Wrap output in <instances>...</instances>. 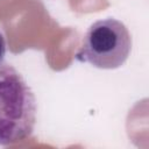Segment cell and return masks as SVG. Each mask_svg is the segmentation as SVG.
I'll return each mask as SVG.
<instances>
[{
    "mask_svg": "<svg viewBox=\"0 0 149 149\" xmlns=\"http://www.w3.org/2000/svg\"><path fill=\"white\" fill-rule=\"evenodd\" d=\"M36 121V101L30 87L10 64H0V146L29 137Z\"/></svg>",
    "mask_w": 149,
    "mask_h": 149,
    "instance_id": "obj_1",
    "label": "cell"
},
{
    "mask_svg": "<svg viewBox=\"0 0 149 149\" xmlns=\"http://www.w3.org/2000/svg\"><path fill=\"white\" fill-rule=\"evenodd\" d=\"M132 50V37L127 27L119 20H99L87 29L76 58L98 69L120 68Z\"/></svg>",
    "mask_w": 149,
    "mask_h": 149,
    "instance_id": "obj_2",
    "label": "cell"
},
{
    "mask_svg": "<svg viewBox=\"0 0 149 149\" xmlns=\"http://www.w3.org/2000/svg\"><path fill=\"white\" fill-rule=\"evenodd\" d=\"M5 54H6V42H5L2 34L0 33V64H2V62H3Z\"/></svg>",
    "mask_w": 149,
    "mask_h": 149,
    "instance_id": "obj_3",
    "label": "cell"
}]
</instances>
